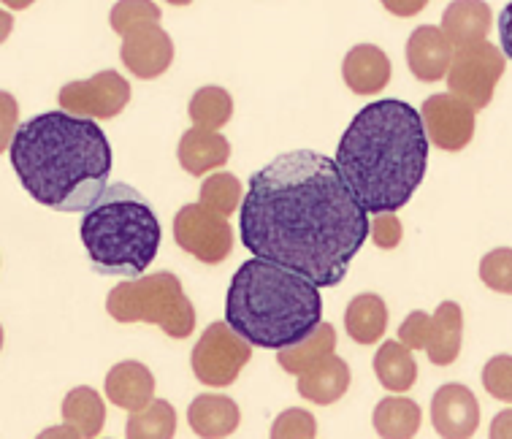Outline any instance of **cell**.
Returning <instances> with one entry per match:
<instances>
[{
    "instance_id": "30",
    "label": "cell",
    "mask_w": 512,
    "mask_h": 439,
    "mask_svg": "<svg viewBox=\"0 0 512 439\" xmlns=\"http://www.w3.org/2000/svg\"><path fill=\"white\" fill-rule=\"evenodd\" d=\"M160 11L158 3H149V0H122L112 9V28L117 36H125L131 30L141 28V25H160Z\"/></svg>"
},
{
    "instance_id": "7",
    "label": "cell",
    "mask_w": 512,
    "mask_h": 439,
    "mask_svg": "<svg viewBox=\"0 0 512 439\" xmlns=\"http://www.w3.org/2000/svg\"><path fill=\"white\" fill-rule=\"evenodd\" d=\"M507 60L502 49L494 47L491 41H480L472 47L453 49V60L447 68V87L453 98L466 103L472 112H480L494 101L496 85L502 79Z\"/></svg>"
},
{
    "instance_id": "25",
    "label": "cell",
    "mask_w": 512,
    "mask_h": 439,
    "mask_svg": "<svg viewBox=\"0 0 512 439\" xmlns=\"http://www.w3.org/2000/svg\"><path fill=\"white\" fill-rule=\"evenodd\" d=\"M60 412H63V423L79 431L82 439H95L106 423V402L90 385H79L74 391H68Z\"/></svg>"
},
{
    "instance_id": "9",
    "label": "cell",
    "mask_w": 512,
    "mask_h": 439,
    "mask_svg": "<svg viewBox=\"0 0 512 439\" xmlns=\"http://www.w3.org/2000/svg\"><path fill=\"white\" fill-rule=\"evenodd\" d=\"M174 239L187 255H193L206 266L228 261L233 250L231 223L201 204H187L179 209L174 217Z\"/></svg>"
},
{
    "instance_id": "10",
    "label": "cell",
    "mask_w": 512,
    "mask_h": 439,
    "mask_svg": "<svg viewBox=\"0 0 512 439\" xmlns=\"http://www.w3.org/2000/svg\"><path fill=\"white\" fill-rule=\"evenodd\" d=\"M131 82L117 71H98L82 82H68L57 101L60 112L82 120H112L131 103Z\"/></svg>"
},
{
    "instance_id": "12",
    "label": "cell",
    "mask_w": 512,
    "mask_h": 439,
    "mask_svg": "<svg viewBox=\"0 0 512 439\" xmlns=\"http://www.w3.org/2000/svg\"><path fill=\"white\" fill-rule=\"evenodd\" d=\"M431 423L442 439H472L480 429V402L466 385L447 383L431 399Z\"/></svg>"
},
{
    "instance_id": "19",
    "label": "cell",
    "mask_w": 512,
    "mask_h": 439,
    "mask_svg": "<svg viewBox=\"0 0 512 439\" xmlns=\"http://www.w3.org/2000/svg\"><path fill=\"white\" fill-rule=\"evenodd\" d=\"M228 158H231V144L223 133L190 128L179 139V166L190 177H204V174L223 169Z\"/></svg>"
},
{
    "instance_id": "14",
    "label": "cell",
    "mask_w": 512,
    "mask_h": 439,
    "mask_svg": "<svg viewBox=\"0 0 512 439\" xmlns=\"http://www.w3.org/2000/svg\"><path fill=\"white\" fill-rule=\"evenodd\" d=\"M155 374L141 361H120L106 374V399L125 412L144 410L155 399Z\"/></svg>"
},
{
    "instance_id": "5",
    "label": "cell",
    "mask_w": 512,
    "mask_h": 439,
    "mask_svg": "<svg viewBox=\"0 0 512 439\" xmlns=\"http://www.w3.org/2000/svg\"><path fill=\"white\" fill-rule=\"evenodd\" d=\"M82 244L95 271L141 277L158 258V215L139 190L109 185L82 217Z\"/></svg>"
},
{
    "instance_id": "22",
    "label": "cell",
    "mask_w": 512,
    "mask_h": 439,
    "mask_svg": "<svg viewBox=\"0 0 512 439\" xmlns=\"http://www.w3.org/2000/svg\"><path fill=\"white\" fill-rule=\"evenodd\" d=\"M347 337L358 345H377L388 328V307L377 293L355 296L345 309Z\"/></svg>"
},
{
    "instance_id": "4",
    "label": "cell",
    "mask_w": 512,
    "mask_h": 439,
    "mask_svg": "<svg viewBox=\"0 0 512 439\" xmlns=\"http://www.w3.org/2000/svg\"><path fill=\"white\" fill-rule=\"evenodd\" d=\"M225 323L252 347L280 353L323 323V296L301 274L250 258L233 274Z\"/></svg>"
},
{
    "instance_id": "38",
    "label": "cell",
    "mask_w": 512,
    "mask_h": 439,
    "mask_svg": "<svg viewBox=\"0 0 512 439\" xmlns=\"http://www.w3.org/2000/svg\"><path fill=\"white\" fill-rule=\"evenodd\" d=\"M36 439H82V437H79V431L71 429L68 423H60V426H49V429H44Z\"/></svg>"
},
{
    "instance_id": "35",
    "label": "cell",
    "mask_w": 512,
    "mask_h": 439,
    "mask_svg": "<svg viewBox=\"0 0 512 439\" xmlns=\"http://www.w3.org/2000/svg\"><path fill=\"white\" fill-rule=\"evenodd\" d=\"M369 234L380 250H396L404 236V228L396 215H374V220L369 223Z\"/></svg>"
},
{
    "instance_id": "8",
    "label": "cell",
    "mask_w": 512,
    "mask_h": 439,
    "mask_svg": "<svg viewBox=\"0 0 512 439\" xmlns=\"http://www.w3.org/2000/svg\"><path fill=\"white\" fill-rule=\"evenodd\" d=\"M252 345L244 342L225 320H217L198 337L193 353H190V366L198 383L209 388H228L236 383V377L250 364Z\"/></svg>"
},
{
    "instance_id": "36",
    "label": "cell",
    "mask_w": 512,
    "mask_h": 439,
    "mask_svg": "<svg viewBox=\"0 0 512 439\" xmlns=\"http://www.w3.org/2000/svg\"><path fill=\"white\" fill-rule=\"evenodd\" d=\"M19 128V103L6 90H0V155L9 150Z\"/></svg>"
},
{
    "instance_id": "2",
    "label": "cell",
    "mask_w": 512,
    "mask_h": 439,
    "mask_svg": "<svg viewBox=\"0 0 512 439\" xmlns=\"http://www.w3.org/2000/svg\"><path fill=\"white\" fill-rule=\"evenodd\" d=\"M334 166L366 215H396L429 169V139L415 106L382 98L355 114Z\"/></svg>"
},
{
    "instance_id": "6",
    "label": "cell",
    "mask_w": 512,
    "mask_h": 439,
    "mask_svg": "<svg viewBox=\"0 0 512 439\" xmlns=\"http://www.w3.org/2000/svg\"><path fill=\"white\" fill-rule=\"evenodd\" d=\"M106 312L117 323H152L171 339H187L196 331V307L187 299L182 280L171 271L120 282L109 290Z\"/></svg>"
},
{
    "instance_id": "40",
    "label": "cell",
    "mask_w": 512,
    "mask_h": 439,
    "mask_svg": "<svg viewBox=\"0 0 512 439\" xmlns=\"http://www.w3.org/2000/svg\"><path fill=\"white\" fill-rule=\"evenodd\" d=\"M385 9L388 11H396V14H418L423 9V3H407V6H396V3H385Z\"/></svg>"
},
{
    "instance_id": "28",
    "label": "cell",
    "mask_w": 512,
    "mask_h": 439,
    "mask_svg": "<svg viewBox=\"0 0 512 439\" xmlns=\"http://www.w3.org/2000/svg\"><path fill=\"white\" fill-rule=\"evenodd\" d=\"M177 410L166 399H152L139 412H131L125 423V439H174Z\"/></svg>"
},
{
    "instance_id": "26",
    "label": "cell",
    "mask_w": 512,
    "mask_h": 439,
    "mask_svg": "<svg viewBox=\"0 0 512 439\" xmlns=\"http://www.w3.org/2000/svg\"><path fill=\"white\" fill-rule=\"evenodd\" d=\"M336 353V328L331 323H320V326L309 334L307 339H301L298 345L285 347L277 355V364L288 374H304L320 361H326L328 355Z\"/></svg>"
},
{
    "instance_id": "13",
    "label": "cell",
    "mask_w": 512,
    "mask_h": 439,
    "mask_svg": "<svg viewBox=\"0 0 512 439\" xmlns=\"http://www.w3.org/2000/svg\"><path fill=\"white\" fill-rule=\"evenodd\" d=\"M120 57L139 79H158L174 63V41L160 25H141L122 36Z\"/></svg>"
},
{
    "instance_id": "15",
    "label": "cell",
    "mask_w": 512,
    "mask_h": 439,
    "mask_svg": "<svg viewBox=\"0 0 512 439\" xmlns=\"http://www.w3.org/2000/svg\"><path fill=\"white\" fill-rule=\"evenodd\" d=\"M450 60H453V47L447 44L442 30L434 25H420L418 30H412L410 41H407V66L415 79L420 82L445 79Z\"/></svg>"
},
{
    "instance_id": "18",
    "label": "cell",
    "mask_w": 512,
    "mask_h": 439,
    "mask_svg": "<svg viewBox=\"0 0 512 439\" xmlns=\"http://www.w3.org/2000/svg\"><path fill=\"white\" fill-rule=\"evenodd\" d=\"M494 25V14L488 3H477V0H456L450 3L442 14V36L447 38V44L453 49L472 47L480 44L491 33Z\"/></svg>"
},
{
    "instance_id": "16",
    "label": "cell",
    "mask_w": 512,
    "mask_h": 439,
    "mask_svg": "<svg viewBox=\"0 0 512 439\" xmlns=\"http://www.w3.org/2000/svg\"><path fill=\"white\" fill-rule=\"evenodd\" d=\"M342 76L355 95H377L391 85V57L374 44H358L347 52Z\"/></svg>"
},
{
    "instance_id": "31",
    "label": "cell",
    "mask_w": 512,
    "mask_h": 439,
    "mask_svg": "<svg viewBox=\"0 0 512 439\" xmlns=\"http://www.w3.org/2000/svg\"><path fill=\"white\" fill-rule=\"evenodd\" d=\"M317 437V421L312 412L304 407H290L280 412L274 423H271L269 439H315Z\"/></svg>"
},
{
    "instance_id": "37",
    "label": "cell",
    "mask_w": 512,
    "mask_h": 439,
    "mask_svg": "<svg viewBox=\"0 0 512 439\" xmlns=\"http://www.w3.org/2000/svg\"><path fill=\"white\" fill-rule=\"evenodd\" d=\"M491 439H512V412H499L491 423Z\"/></svg>"
},
{
    "instance_id": "33",
    "label": "cell",
    "mask_w": 512,
    "mask_h": 439,
    "mask_svg": "<svg viewBox=\"0 0 512 439\" xmlns=\"http://www.w3.org/2000/svg\"><path fill=\"white\" fill-rule=\"evenodd\" d=\"M483 388L499 402H512V358L507 353L494 355L483 366Z\"/></svg>"
},
{
    "instance_id": "11",
    "label": "cell",
    "mask_w": 512,
    "mask_h": 439,
    "mask_svg": "<svg viewBox=\"0 0 512 439\" xmlns=\"http://www.w3.org/2000/svg\"><path fill=\"white\" fill-rule=\"evenodd\" d=\"M418 114L426 139L439 150L461 152L475 139V112L453 95H431Z\"/></svg>"
},
{
    "instance_id": "29",
    "label": "cell",
    "mask_w": 512,
    "mask_h": 439,
    "mask_svg": "<svg viewBox=\"0 0 512 439\" xmlns=\"http://www.w3.org/2000/svg\"><path fill=\"white\" fill-rule=\"evenodd\" d=\"M242 201V182L233 177V174H228V171H217V174L204 179V185H201V201H198V204L206 206V209H212L215 215L228 220L233 212H239Z\"/></svg>"
},
{
    "instance_id": "39",
    "label": "cell",
    "mask_w": 512,
    "mask_h": 439,
    "mask_svg": "<svg viewBox=\"0 0 512 439\" xmlns=\"http://www.w3.org/2000/svg\"><path fill=\"white\" fill-rule=\"evenodd\" d=\"M11 30H14V17L6 9H0V44L11 36Z\"/></svg>"
},
{
    "instance_id": "23",
    "label": "cell",
    "mask_w": 512,
    "mask_h": 439,
    "mask_svg": "<svg viewBox=\"0 0 512 439\" xmlns=\"http://www.w3.org/2000/svg\"><path fill=\"white\" fill-rule=\"evenodd\" d=\"M374 374L388 393L404 396L418 383V361L401 342H382L374 355Z\"/></svg>"
},
{
    "instance_id": "21",
    "label": "cell",
    "mask_w": 512,
    "mask_h": 439,
    "mask_svg": "<svg viewBox=\"0 0 512 439\" xmlns=\"http://www.w3.org/2000/svg\"><path fill=\"white\" fill-rule=\"evenodd\" d=\"M464 345V309L456 301H442L431 315V334L426 353L434 366L456 364Z\"/></svg>"
},
{
    "instance_id": "41",
    "label": "cell",
    "mask_w": 512,
    "mask_h": 439,
    "mask_svg": "<svg viewBox=\"0 0 512 439\" xmlns=\"http://www.w3.org/2000/svg\"><path fill=\"white\" fill-rule=\"evenodd\" d=\"M0 350H3V326H0Z\"/></svg>"
},
{
    "instance_id": "32",
    "label": "cell",
    "mask_w": 512,
    "mask_h": 439,
    "mask_svg": "<svg viewBox=\"0 0 512 439\" xmlns=\"http://www.w3.org/2000/svg\"><path fill=\"white\" fill-rule=\"evenodd\" d=\"M480 280L496 293L510 296L512 293V250L510 247H499L491 250L480 261Z\"/></svg>"
},
{
    "instance_id": "34",
    "label": "cell",
    "mask_w": 512,
    "mask_h": 439,
    "mask_svg": "<svg viewBox=\"0 0 512 439\" xmlns=\"http://www.w3.org/2000/svg\"><path fill=\"white\" fill-rule=\"evenodd\" d=\"M429 334H431V315L429 312H423V309H415L412 315L404 318V323L399 326V342L410 353L415 350H426L429 345Z\"/></svg>"
},
{
    "instance_id": "20",
    "label": "cell",
    "mask_w": 512,
    "mask_h": 439,
    "mask_svg": "<svg viewBox=\"0 0 512 439\" xmlns=\"http://www.w3.org/2000/svg\"><path fill=\"white\" fill-rule=\"evenodd\" d=\"M350 383H353V374H350V366H347L345 358L328 355L326 361L312 366L309 372L298 374L296 388L307 402L328 407V404H336L350 391Z\"/></svg>"
},
{
    "instance_id": "24",
    "label": "cell",
    "mask_w": 512,
    "mask_h": 439,
    "mask_svg": "<svg viewBox=\"0 0 512 439\" xmlns=\"http://www.w3.org/2000/svg\"><path fill=\"white\" fill-rule=\"evenodd\" d=\"M372 423L382 439H415L423 423V410L410 396H388L374 407Z\"/></svg>"
},
{
    "instance_id": "3",
    "label": "cell",
    "mask_w": 512,
    "mask_h": 439,
    "mask_svg": "<svg viewBox=\"0 0 512 439\" xmlns=\"http://www.w3.org/2000/svg\"><path fill=\"white\" fill-rule=\"evenodd\" d=\"M19 182L55 212H87L109 187L112 144L101 125L66 112L22 122L9 147Z\"/></svg>"
},
{
    "instance_id": "1",
    "label": "cell",
    "mask_w": 512,
    "mask_h": 439,
    "mask_svg": "<svg viewBox=\"0 0 512 439\" xmlns=\"http://www.w3.org/2000/svg\"><path fill=\"white\" fill-rule=\"evenodd\" d=\"M242 244L255 258L334 288L369 239V215L334 160L293 150L255 171L239 206Z\"/></svg>"
},
{
    "instance_id": "27",
    "label": "cell",
    "mask_w": 512,
    "mask_h": 439,
    "mask_svg": "<svg viewBox=\"0 0 512 439\" xmlns=\"http://www.w3.org/2000/svg\"><path fill=\"white\" fill-rule=\"evenodd\" d=\"M187 114L193 120V128H201V131L220 133V128H225L233 117V98L225 87L209 85L196 90V95L190 98V106H187Z\"/></svg>"
},
{
    "instance_id": "17",
    "label": "cell",
    "mask_w": 512,
    "mask_h": 439,
    "mask_svg": "<svg viewBox=\"0 0 512 439\" xmlns=\"http://www.w3.org/2000/svg\"><path fill=\"white\" fill-rule=\"evenodd\" d=\"M187 423L201 439H225L242 423V410L225 393H201L187 407Z\"/></svg>"
}]
</instances>
